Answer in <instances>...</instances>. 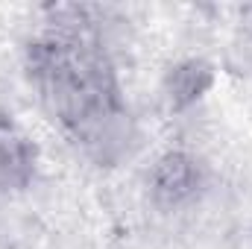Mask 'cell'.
I'll use <instances>...</instances> for the list:
<instances>
[{
  "mask_svg": "<svg viewBox=\"0 0 252 249\" xmlns=\"http://www.w3.org/2000/svg\"><path fill=\"white\" fill-rule=\"evenodd\" d=\"M208 70L202 67V64L190 62L185 67H179V70H173V76H170V100H173V106H185V103H193L202 91H205V85H208Z\"/></svg>",
  "mask_w": 252,
  "mask_h": 249,
  "instance_id": "4",
  "label": "cell"
},
{
  "mask_svg": "<svg viewBox=\"0 0 252 249\" xmlns=\"http://www.w3.org/2000/svg\"><path fill=\"white\" fill-rule=\"evenodd\" d=\"M30 76L44 109L97 161H115L132 138L118 76L103 47L70 30L32 44Z\"/></svg>",
  "mask_w": 252,
  "mask_h": 249,
  "instance_id": "1",
  "label": "cell"
},
{
  "mask_svg": "<svg viewBox=\"0 0 252 249\" xmlns=\"http://www.w3.org/2000/svg\"><path fill=\"white\" fill-rule=\"evenodd\" d=\"M193 187H196V164L190 161L188 156L170 153V156H164L156 164V170H153V190H156V196L161 202L176 205V202H182L185 196L193 193Z\"/></svg>",
  "mask_w": 252,
  "mask_h": 249,
  "instance_id": "3",
  "label": "cell"
},
{
  "mask_svg": "<svg viewBox=\"0 0 252 249\" xmlns=\"http://www.w3.org/2000/svg\"><path fill=\"white\" fill-rule=\"evenodd\" d=\"M35 176V144L30 135L0 112V190H21Z\"/></svg>",
  "mask_w": 252,
  "mask_h": 249,
  "instance_id": "2",
  "label": "cell"
}]
</instances>
